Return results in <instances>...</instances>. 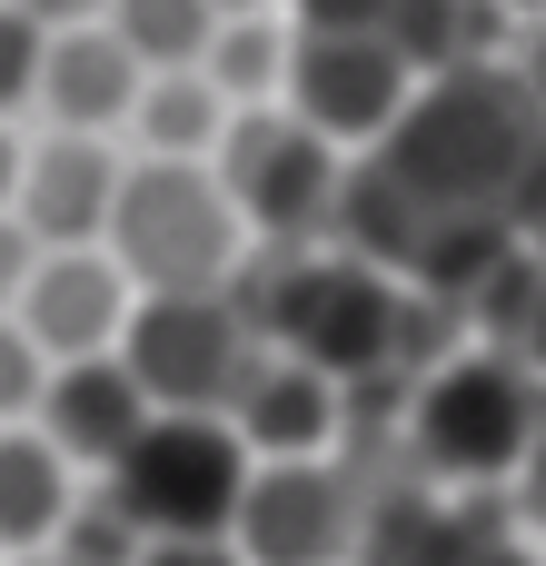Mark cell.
<instances>
[{"label":"cell","mask_w":546,"mask_h":566,"mask_svg":"<svg viewBox=\"0 0 546 566\" xmlns=\"http://www.w3.org/2000/svg\"><path fill=\"white\" fill-rule=\"evenodd\" d=\"M20 566H40V557H20Z\"/></svg>","instance_id":"1f68e13d"},{"label":"cell","mask_w":546,"mask_h":566,"mask_svg":"<svg viewBox=\"0 0 546 566\" xmlns=\"http://www.w3.org/2000/svg\"><path fill=\"white\" fill-rule=\"evenodd\" d=\"M10 10H20L30 30H50V40H60V30H99V20H109V0H10Z\"/></svg>","instance_id":"d4e9b609"},{"label":"cell","mask_w":546,"mask_h":566,"mask_svg":"<svg viewBox=\"0 0 546 566\" xmlns=\"http://www.w3.org/2000/svg\"><path fill=\"white\" fill-rule=\"evenodd\" d=\"M149 418H159V408L139 398V378H129L119 358H80V368H50V388H40V418H30V428L60 448V468H70V478H80V468H90V478H109V468L139 448V428H149Z\"/></svg>","instance_id":"8fae6325"},{"label":"cell","mask_w":546,"mask_h":566,"mask_svg":"<svg viewBox=\"0 0 546 566\" xmlns=\"http://www.w3.org/2000/svg\"><path fill=\"white\" fill-rule=\"evenodd\" d=\"M99 249L119 259L139 298H219L249 269V229L209 159H129Z\"/></svg>","instance_id":"7a4b0ae2"},{"label":"cell","mask_w":546,"mask_h":566,"mask_svg":"<svg viewBox=\"0 0 546 566\" xmlns=\"http://www.w3.org/2000/svg\"><path fill=\"white\" fill-rule=\"evenodd\" d=\"M149 80L159 70H199L209 60V40H219V10L209 0H109V20H99Z\"/></svg>","instance_id":"ac0fdd59"},{"label":"cell","mask_w":546,"mask_h":566,"mask_svg":"<svg viewBox=\"0 0 546 566\" xmlns=\"http://www.w3.org/2000/svg\"><path fill=\"white\" fill-rule=\"evenodd\" d=\"M30 269H40V239H30L20 219H0V318L20 308V289H30Z\"/></svg>","instance_id":"cb8c5ba5"},{"label":"cell","mask_w":546,"mask_h":566,"mask_svg":"<svg viewBox=\"0 0 546 566\" xmlns=\"http://www.w3.org/2000/svg\"><path fill=\"white\" fill-rule=\"evenodd\" d=\"M209 10H219V20H269L279 0H209Z\"/></svg>","instance_id":"f546056e"},{"label":"cell","mask_w":546,"mask_h":566,"mask_svg":"<svg viewBox=\"0 0 546 566\" xmlns=\"http://www.w3.org/2000/svg\"><path fill=\"white\" fill-rule=\"evenodd\" d=\"M408 99H418V80H408V60L388 40H298L288 30V90H279V109L298 129H318L338 159L378 149L408 119Z\"/></svg>","instance_id":"ba28073f"},{"label":"cell","mask_w":546,"mask_h":566,"mask_svg":"<svg viewBox=\"0 0 546 566\" xmlns=\"http://www.w3.org/2000/svg\"><path fill=\"white\" fill-rule=\"evenodd\" d=\"M40 50H50V30H30V20L0 0V129L40 99Z\"/></svg>","instance_id":"7402d4cb"},{"label":"cell","mask_w":546,"mask_h":566,"mask_svg":"<svg viewBox=\"0 0 546 566\" xmlns=\"http://www.w3.org/2000/svg\"><path fill=\"white\" fill-rule=\"evenodd\" d=\"M517 249H527V259L546 269V169L527 179V199H517Z\"/></svg>","instance_id":"4316f807"},{"label":"cell","mask_w":546,"mask_h":566,"mask_svg":"<svg viewBox=\"0 0 546 566\" xmlns=\"http://www.w3.org/2000/svg\"><path fill=\"white\" fill-rule=\"evenodd\" d=\"M507 70H517V90H527V99L546 109V20H527V30H517V50H507Z\"/></svg>","instance_id":"484cf974"},{"label":"cell","mask_w":546,"mask_h":566,"mask_svg":"<svg viewBox=\"0 0 546 566\" xmlns=\"http://www.w3.org/2000/svg\"><path fill=\"white\" fill-rule=\"evenodd\" d=\"M507 517L546 537V408H537V438H527V458H517V478H507Z\"/></svg>","instance_id":"603a6c76"},{"label":"cell","mask_w":546,"mask_h":566,"mask_svg":"<svg viewBox=\"0 0 546 566\" xmlns=\"http://www.w3.org/2000/svg\"><path fill=\"white\" fill-rule=\"evenodd\" d=\"M199 80L229 99V119H239V109H279V90H288V20H279V10H269V20H219Z\"/></svg>","instance_id":"e0dca14e"},{"label":"cell","mask_w":546,"mask_h":566,"mask_svg":"<svg viewBox=\"0 0 546 566\" xmlns=\"http://www.w3.org/2000/svg\"><path fill=\"white\" fill-rule=\"evenodd\" d=\"M139 90H149V70H139L109 30H60V40L40 50V99H30V109H40L60 139H109V129H129Z\"/></svg>","instance_id":"4fadbf2b"},{"label":"cell","mask_w":546,"mask_h":566,"mask_svg":"<svg viewBox=\"0 0 546 566\" xmlns=\"http://www.w3.org/2000/svg\"><path fill=\"white\" fill-rule=\"evenodd\" d=\"M249 448L229 418H149L139 448L99 478V497L149 537V547H209L239 527V497H249Z\"/></svg>","instance_id":"277c9868"},{"label":"cell","mask_w":546,"mask_h":566,"mask_svg":"<svg viewBox=\"0 0 546 566\" xmlns=\"http://www.w3.org/2000/svg\"><path fill=\"white\" fill-rule=\"evenodd\" d=\"M40 388H50V358L30 348L20 318H0V428H30L40 418Z\"/></svg>","instance_id":"ffe728a7"},{"label":"cell","mask_w":546,"mask_h":566,"mask_svg":"<svg viewBox=\"0 0 546 566\" xmlns=\"http://www.w3.org/2000/svg\"><path fill=\"white\" fill-rule=\"evenodd\" d=\"M129 139H139V159H219L229 99H219L199 70H159V80L139 90V109H129Z\"/></svg>","instance_id":"2e32d148"},{"label":"cell","mask_w":546,"mask_h":566,"mask_svg":"<svg viewBox=\"0 0 546 566\" xmlns=\"http://www.w3.org/2000/svg\"><path fill=\"white\" fill-rule=\"evenodd\" d=\"M80 488L60 468V448L40 428H0V557H40L60 527H70Z\"/></svg>","instance_id":"9a60e30c"},{"label":"cell","mask_w":546,"mask_h":566,"mask_svg":"<svg viewBox=\"0 0 546 566\" xmlns=\"http://www.w3.org/2000/svg\"><path fill=\"white\" fill-rule=\"evenodd\" d=\"M537 408H546V388L517 358L458 348L448 368H428V378L408 388V458H418V478H438V488L497 497V488L517 478L527 438H537Z\"/></svg>","instance_id":"3957f363"},{"label":"cell","mask_w":546,"mask_h":566,"mask_svg":"<svg viewBox=\"0 0 546 566\" xmlns=\"http://www.w3.org/2000/svg\"><path fill=\"white\" fill-rule=\"evenodd\" d=\"M219 189L249 229V249H338V199H348V159L298 129L288 109H239L219 139Z\"/></svg>","instance_id":"5b68a950"},{"label":"cell","mask_w":546,"mask_h":566,"mask_svg":"<svg viewBox=\"0 0 546 566\" xmlns=\"http://www.w3.org/2000/svg\"><path fill=\"white\" fill-rule=\"evenodd\" d=\"M20 159H30V139L0 129V219H10V199H20Z\"/></svg>","instance_id":"f1b7e54d"},{"label":"cell","mask_w":546,"mask_h":566,"mask_svg":"<svg viewBox=\"0 0 546 566\" xmlns=\"http://www.w3.org/2000/svg\"><path fill=\"white\" fill-rule=\"evenodd\" d=\"M259 328L239 318V298H139L129 308V338H119V368L139 378V398L159 418H229L249 368H259Z\"/></svg>","instance_id":"8992f818"},{"label":"cell","mask_w":546,"mask_h":566,"mask_svg":"<svg viewBox=\"0 0 546 566\" xmlns=\"http://www.w3.org/2000/svg\"><path fill=\"white\" fill-rule=\"evenodd\" d=\"M239 318L259 328V348L338 378V388H408L398 378V318H408V289L378 279L368 259L348 249H249V269L229 279Z\"/></svg>","instance_id":"6da1fadb"},{"label":"cell","mask_w":546,"mask_h":566,"mask_svg":"<svg viewBox=\"0 0 546 566\" xmlns=\"http://www.w3.org/2000/svg\"><path fill=\"white\" fill-rule=\"evenodd\" d=\"M119 149L109 139H40L30 159H20V199H10V219L40 239V249H99L109 239V209H119Z\"/></svg>","instance_id":"30bf717a"},{"label":"cell","mask_w":546,"mask_h":566,"mask_svg":"<svg viewBox=\"0 0 546 566\" xmlns=\"http://www.w3.org/2000/svg\"><path fill=\"white\" fill-rule=\"evenodd\" d=\"M139 557H149V537H139L109 497H80V507H70V527L40 547V566H139Z\"/></svg>","instance_id":"d6986e66"},{"label":"cell","mask_w":546,"mask_h":566,"mask_svg":"<svg viewBox=\"0 0 546 566\" xmlns=\"http://www.w3.org/2000/svg\"><path fill=\"white\" fill-rule=\"evenodd\" d=\"M139 566H239V547L229 537H209V547H149Z\"/></svg>","instance_id":"83f0119b"},{"label":"cell","mask_w":546,"mask_h":566,"mask_svg":"<svg viewBox=\"0 0 546 566\" xmlns=\"http://www.w3.org/2000/svg\"><path fill=\"white\" fill-rule=\"evenodd\" d=\"M497 10H507L517 30H527V20H546V0H497Z\"/></svg>","instance_id":"4dcf8cb0"},{"label":"cell","mask_w":546,"mask_h":566,"mask_svg":"<svg viewBox=\"0 0 546 566\" xmlns=\"http://www.w3.org/2000/svg\"><path fill=\"white\" fill-rule=\"evenodd\" d=\"M358 527H368L358 468L348 458H288V468H249L229 547H239V566H348Z\"/></svg>","instance_id":"52a82bcc"},{"label":"cell","mask_w":546,"mask_h":566,"mask_svg":"<svg viewBox=\"0 0 546 566\" xmlns=\"http://www.w3.org/2000/svg\"><path fill=\"white\" fill-rule=\"evenodd\" d=\"M388 50L428 90V80H458V70H497L517 50V20L497 0H398L388 10Z\"/></svg>","instance_id":"5bb4252c"},{"label":"cell","mask_w":546,"mask_h":566,"mask_svg":"<svg viewBox=\"0 0 546 566\" xmlns=\"http://www.w3.org/2000/svg\"><path fill=\"white\" fill-rule=\"evenodd\" d=\"M129 308H139V289L119 279L109 249H40V269H30V289H20L10 318L30 328V348L50 368H80V358H119Z\"/></svg>","instance_id":"9c48e42d"},{"label":"cell","mask_w":546,"mask_h":566,"mask_svg":"<svg viewBox=\"0 0 546 566\" xmlns=\"http://www.w3.org/2000/svg\"><path fill=\"white\" fill-rule=\"evenodd\" d=\"M229 428H239V448H249L259 468H288V458H338V438H348V388L269 348V358L249 368V388H239Z\"/></svg>","instance_id":"7c38bea8"},{"label":"cell","mask_w":546,"mask_h":566,"mask_svg":"<svg viewBox=\"0 0 546 566\" xmlns=\"http://www.w3.org/2000/svg\"><path fill=\"white\" fill-rule=\"evenodd\" d=\"M388 10L398 0H279L298 40H388Z\"/></svg>","instance_id":"44dd1931"}]
</instances>
